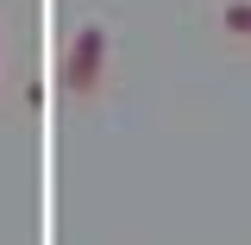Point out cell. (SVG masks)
I'll return each instance as SVG.
<instances>
[{"label":"cell","mask_w":251,"mask_h":245,"mask_svg":"<svg viewBox=\"0 0 251 245\" xmlns=\"http://www.w3.org/2000/svg\"><path fill=\"white\" fill-rule=\"evenodd\" d=\"M226 31L251 38V0H232V6H226Z\"/></svg>","instance_id":"2"},{"label":"cell","mask_w":251,"mask_h":245,"mask_svg":"<svg viewBox=\"0 0 251 245\" xmlns=\"http://www.w3.org/2000/svg\"><path fill=\"white\" fill-rule=\"evenodd\" d=\"M100 69H107V31L82 26L75 44H69V63H63V88L69 94H94L100 88Z\"/></svg>","instance_id":"1"}]
</instances>
